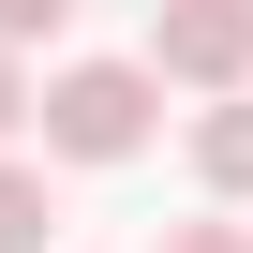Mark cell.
Listing matches in <instances>:
<instances>
[{"mask_svg": "<svg viewBox=\"0 0 253 253\" xmlns=\"http://www.w3.org/2000/svg\"><path fill=\"white\" fill-rule=\"evenodd\" d=\"M30 119H45V149H60V164H134V149H149V119H164V75H149V60H60Z\"/></svg>", "mask_w": 253, "mask_h": 253, "instance_id": "cell-1", "label": "cell"}, {"mask_svg": "<svg viewBox=\"0 0 253 253\" xmlns=\"http://www.w3.org/2000/svg\"><path fill=\"white\" fill-rule=\"evenodd\" d=\"M149 75L238 104L253 89V0H149Z\"/></svg>", "mask_w": 253, "mask_h": 253, "instance_id": "cell-2", "label": "cell"}, {"mask_svg": "<svg viewBox=\"0 0 253 253\" xmlns=\"http://www.w3.org/2000/svg\"><path fill=\"white\" fill-rule=\"evenodd\" d=\"M0 253H60V194H45V164H15V149H0Z\"/></svg>", "mask_w": 253, "mask_h": 253, "instance_id": "cell-3", "label": "cell"}, {"mask_svg": "<svg viewBox=\"0 0 253 253\" xmlns=\"http://www.w3.org/2000/svg\"><path fill=\"white\" fill-rule=\"evenodd\" d=\"M194 179H209V194H253V89L194 119Z\"/></svg>", "mask_w": 253, "mask_h": 253, "instance_id": "cell-4", "label": "cell"}, {"mask_svg": "<svg viewBox=\"0 0 253 253\" xmlns=\"http://www.w3.org/2000/svg\"><path fill=\"white\" fill-rule=\"evenodd\" d=\"M164 253H253V223H164Z\"/></svg>", "mask_w": 253, "mask_h": 253, "instance_id": "cell-5", "label": "cell"}, {"mask_svg": "<svg viewBox=\"0 0 253 253\" xmlns=\"http://www.w3.org/2000/svg\"><path fill=\"white\" fill-rule=\"evenodd\" d=\"M75 0H0V45H30V30H60Z\"/></svg>", "mask_w": 253, "mask_h": 253, "instance_id": "cell-6", "label": "cell"}, {"mask_svg": "<svg viewBox=\"0 0 253 253\" xmlns=\"http://www.w3.org/2000/svg\"><path fill=\"white\" fill-rule=\"evenodd\" d=\"M30 104H45V89L15 75V45H0V149H15V119H30Z\"/></svg>", "mask_w": 253, "mask_h": 253, "instance_id": "cell-7", "label": "cell"}]
</instances>
